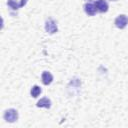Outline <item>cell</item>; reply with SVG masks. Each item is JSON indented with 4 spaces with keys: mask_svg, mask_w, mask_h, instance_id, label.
Instances as JSON below:
<instances>
[{
    "mask_svg": "<svg viewBox=\"0 0 128 128\" xmlns=\"http://www.w3.org/2000/svg\"><path fill=\"white\" fill-rule=\"evenodd\" d=\"M30 93H31V96H32V97L36 98V97H38V96L40 95V93H41V88H40L38 85H34V86L32 87V89H31Z\"/></svg>",
    "mask_w": 128,
    "mask_h": 128,
    "instance_id": "cell-9",
    "label": "cell"
},
{
    "mask_svg": "<svg viewBox=\"0 0 128 128\" xmlns=\"http://www.w3.org/2000/svg\"><path fill=\"white\" fill-rule=\"evenodd\" d=\"M45 30H46V32L49 33V34H54V33H56L57 30H58L57 23H56L53 19H51V18L48 19V20H46V22H45Z\"/></svg>",
    "mask_w": 128,
    "mask_h": 128,
    "instance_id": "cell-2",
    "label": "cell"
},
{
    "mask_svg": "<svg viewBox=\"0 0 128 128\" xmlns=\"http://www.w3.org/2000/svg\"><path fill=\"white\" fill-rule=\"evenodd\" d=\"M128 24V17L124 14L119 15L116 19H115V25L117 28L119 29H124Z\"/></svg>",
    "mask_w": 128,
    "mask_h": 128,
    "instance_id": "cell-3",
    "label": "cell"
},
{
    "mask_svg": "<svg viewBox=\"0 0 128 128\" xmlns=\"http://www.w3.org/2000/svg\"><path fill=\"white\" fill-rule=\"evenodd\" d=\"M4 119L7 122H15L18 119V112L15 109H8L4 113Z\"/></svg>",
    "mask_w": 128,
    "mask_h": 128,
    "instance_id": "cell-1",
    "label": "cell"
},
{
    "mask_svg": "<svg viewBox=\"0 0 128 128\" xmlns=\"http://www.w3.org/2000/svg\"><path fill=\"white\" fill-rule=\"evenodd\" d=\"M26 3H27V0H21L19 3H18L16 0H8V1H7V5H8L11 9H13V10H17V9L23 7Z\"/></svg>",
    "mask_w": 128,
    "mask_h": 128,
    "instance_id": "cell-6",
    "label": "cell"
},
{
    "mask_svg": "<svg viewBox=\"0 0 128 128\" xmlns=\"http://www.w3.org/2000/svg\"><path fill=\"white\" fill-rule=\"evenodd\" d=\"M111 1H117V0H111Z\"/></svg>",
    "mask_w": 128,
    "mask_h": 128,
    "instance_id": "cell-10",
    "label": "cell"
},
{
    "mask_svg": "<svg viewBox=\"0 0 128 128\" xmlns=\"http://www.w3.org/2000/svg\"><path fill=\"white\" fill-rule=\"evenodd\" d=\"M94 4L96 6L97 11H99L101 13H104V12L108 11V3L105 0H96L94 2Z\"/></svg>",
    "mask_w": 128,
    "mask_h": 128,
    "instance_id": "cell-4",
    "label": "cell"
},
{
    "mask_svg": "<svg viewBox=\"0 0 128 128\" xmlns=\"http://www.w3.org/2000/svg\"><path fill=\"white\" fill-rule=\"evenodd\" d=\"M37 107H44V108H50L51 107V101L50 99L44 97L42 99H40L38 102H37Z\"/></svg>",
    "mask_w": 128,
    "mask_h": 128,
    "instance_id": "cell-8",
    "label": "cell"
},
{
    "mask_svg": "<svg viewBox=\"0 0 128 128\" xmlns=\"http://www.w3.org/2000/svg\"><path fill=\"white\" fill-rule=\"evenodd\" d=\"M41 78H42V82H43L44 85H49V84L53 81V76H52V74H51L50 72H48V71H44V72L42 73Z\"/></svg>",
    "mask_w": 128,
    "mask_h": 128,
    "instance_id": "cell-7",
    "label": "cell"
},
{
    "mask_svg": "<svg viewBox=\"0 0 128 128\" xmlns=\"http://www.w3.org/2000/svg\"><path fill=\"white\" fill-rule=\"evenodd\" d=\"M84 11H85V13H86L87 15H89V16H93V15L96 14L97 9H96V6H95L94 3H92V2H88V3H86V4L84 5Z\"/></svg>",
    "mask_w": 128,
    "mask_h": 128,
    "instance_id": "cell-5",
    "label": "cell"
}]
</instances>
